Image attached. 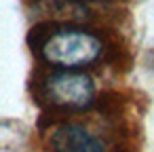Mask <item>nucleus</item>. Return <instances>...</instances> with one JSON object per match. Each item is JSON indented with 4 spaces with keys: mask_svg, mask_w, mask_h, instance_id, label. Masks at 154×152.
<instances>
[{
    "mask_svg": "<svg viewBox=\"0 0 154 152\" xmlns=\"http://www.w3.org/2000/svg\"><path fill=\"white\" fill-rule=\"evenodd\" d=\"M40 57L61 70H78L95 64L103 53V42L99 36L85 30H55L40 45Z\"/></svg>",
    "mask_w": 154,
    "mask_h": 152,
    "instance_id": "nucleus-1",
    "label": "nucleus"
},
{
    "mask_svg": "<svg viewBox=\"0 0 154 152\" xmlns=\"http://www.w3.org/2000/svg\"><path fill=\"white\" fill-rule=\"evenodd\" d=\"M40 99L59 110H82L95 101V82L85 72L61 70L42 78Z\"/></svg>",
    "mask_w": 154,
    "mask_h": 152,
    "instance_id": "nucleus-2",
    "label": "nucleus"
},
{
    "mask_svg": "<svg viewBox=\"0 0 154 152\" xmlns=\"http://www.w3.org/2000/svg\"><path fill=\"white\" fill-rule=\"evenodd\" d=\"M47 144L51 152H108L103 139L78 123L57 125L49 133Z\"/></svg>",
    "mask_w": 154,
    "mask_h": 152,
    "instance_id": "nucleus-3",
    "label": "nucleus"
}]
</instances>
